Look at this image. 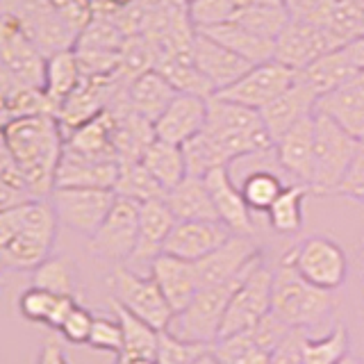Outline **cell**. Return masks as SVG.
Segmentation results:
<instances>
[{
  "instance_id": "obj_1",
  "label": "cell",
  "mask_w": 364,
  "mask_h": 364,
  "mask_svg": "<svg viewBox=\"0 0 364 364\" xmlns=\"http://www.w3.org/2000/svg\"><path fill=\"white\" fill-rule=\"evenodd\" d=\"M5 148L32 198H48L64 151V130L55 114H32L3 128Z\"/></svg>"
},
{
  "instance_id": "obj_2",
  "label": "cell",
  "mask_w": 364,
  "mask_h": 364,
  "mask_svg": "<svg viewBox=\"0 0 364 364\" xmlns=\"http://www.w3.org/2000/svg\"><path fill=\"white\" fill-rule=\"evenodd\" d=\"M203 130L219 146L228 164L273 151V139L259 112L219 96H212L208 102V123Z\"/></svg>"
},
{
  "instance_id": "obj_3",
  "label": "cell",
  "mask_w": 364,
  "mask_h": 364,
  "mask_svg": "<svg viewBox=\"0 0 364 364\" xmlns=\"http://www.w3.org/2000/svg\"><path fill=\"white\" fill-rule=\"evenodd\" d=\"M18 228L5 246H0V264L18 271H34L46 257L57 237V214L50 200L32 198L16 208Z\"/></svg>"
},
{
  "instance_id": "obj_4",
  "label": "cell",
  "mask_w": 364,
  "mask_h": 364,
  "mask_svg": "<svg viewBox=\"0 0 364 364\" xmlns=\"http://www.w3.org/2000/svg\"><path fill=\"white\" fill-rule=\"evenodd\" d=\"M337 299L335 291L318 289L307 280H303L294 271L291 264L280 262V267L273 271V299L271 312L289 328L310 330L335 312Z\"/></svg>"
},
{
  "instance_id": "obj_5",
  "label": "cell",
  "mask_w": 364,
  "mask_h": 364,
  "mask_svg": "<svg viewBox=\"0 0 364 364\" xmlns=\"http://www.w3.org/2000/svg\"><path fill=\"white\" fill-rule=\"evenodd\" d=\"M257 262H255V264H257ZM253 267H250V269H253ZM246 273H244V276L235 278V280H230V282L200 287L185 310H180L178 314H173V318H171V323H168L166 330H168V333H173L176 337H180V339L214 346L216 339H219V335H221V323H223V316H225V310H228V303H230L237 284L246 278Z\"/></svg>"
},
{
  "instance_id": "obj_6",
  "label": "cell",
  "mask_w": 364,
  "mask_h": 364,
  "mask_svg": "<svg viewBox=\"0 0 364 364\" xmlns=\"http://www.w3.org/2000/svg\"><path fill=\"white\" fill-rule=\"evenodd\" d=\"M282 259L291 264L303 280L326 291L344 287L350 271L344 246L326 235H310L301 239Z\"/></svg>"
},
{
  "instance_id": "obj_7",
  "label": "cell",
  "mask_w": 364,
  "mask_h": 364,
  "mask_svg": "<svg viewBox=\"0 0 364 364\" xmlns=\"http://www.w3.org/2000/svg\"><path fill=\"white\" fill-rule=\"evenodd\" d=\"M358 141L330 117L314 112V171L310 185L314 193L337 191L358 151Z\"/></svg>"
},
{
  "instance_id": "obj_8",
  "label": "cell",
  "mask_w": 364,
  "mask_h": 364,
  "mask_svg": "<svg viewBox=\"0 0 364 364\" xmlns=\"http://www.w3.org/2000/svg\"><path fill=\"white\" fill-rule=\"evenodd\" d=\"M109 289H112V301L125 307L134 316L144 318L146 323H151L157 330H166L171 318H173V310L166 303L162 289L157 287L153 276H141L128 267H114L109 276Z\"/></svg>"
},
{
  "instance_id": "obj_9",
  "label": "cell",
  "mask_w": 364,
  "mask_h": 364,
  "mask_svg": "<svg viewBox=\"0 0 364 364\" xmlns=\"http://www.w3.org/2000/svg\"><path fill=\"white\" fill-rule=\"evenodd\" d=\"M136 242H139V203L117 196L105 221L89 237L91 255L119 267L132 259Z\"/></svg>"
},
{
  "instance_id": "obj_10",
  "label": "cell",
  "mask_w": 364,
  "mask_h": 364,
  "mask_svg": "<svg viewBox=\"0 0 364 364\" xmlns=\"http://www.w3.org/2000/svg\"><path fill=\"white\" fill-rule=\"evenodd\" d=\"M271 299H273V271L259 259L246 273V278L237 284L232 299L228 303L219 339L253 328L262 316H267L271 312Z\"/></svg>"
},
{
  "instance_id": "obj_11",
  "label": "cell",
  "mask_w": 364,
  "mask_h": 364,
  "mask_svg": "<svg viewBox=\"0 0 364 364\" xmlns=\"http://www.w3.org/2000/svg\"><path fill=\"white\" fill-rule=\"evenodd\" d=\"M48 200L60 225L89 239L105 221L114 200H117V193L114 189L55 187Z\"/></svg>"
},
{
  "instance_id": "obj_12",
  "label": "cell",
  "mask_w": 364,
  "mask_h": 364,
  "mask_svg": "<svg viewBox=\"0 0 364 364\" xmlns=\"http://www.w3.org/2000/svg\"><path fill=\"white\" fill-rule=\"evenodd\" d=\"M339 46L344 43L339 41V37L326 23L291 16V21L284 26L280 37L276 39L273 60L299 73L305 66H310L314 60H318L321 55L339 48Z\"/></svg>"
},
{
  "instance_id": "obj_13",
  "label": "cell",
  "mask_w": 364,
  "mask_h": 364,
  "mask_svg": "<svg viewBox=\"0 0 364 364\" xmlns=\"http://www.w3.org/2000/svg\"><path fill=\"white\" fill-rule=\"evenodd\" d=\"M0 11L14 16L46 57L75 46V34L66 28L50 0H0Z\"/></svg>"
},
{
  "instance_id": "obj_14",
  "label": "cell",
  "mask_w": 364,
  "mask_h": 364,
  "mask_svg": "<svg viewBox=\"0 0 364 364\" xmlns=\"http://www.w3.org/2000/svg\"><path fill=\"white\" fill-rule=\"evenodd\" d=\"M0 66L21 85L34 89L43 87L46 55L26 28L7 11H0Z\"/></svg>"
},
{
  "instance_id": "obj_15",
  "label": "cell",
  "mask_w": 364,
  "mask_h": 364,
  "mask_svg": "<svg viewBox=\"0 0 364 364\" xmlns=\"http://www.w3.org/2000/svg\"><path fill=\"white\" fill-rule=\"evenodd\" d=\"M294 82H296V71H291L289 66H284L276 60H269L262 64H253L235 85L225 87L214 96L259 112L269 102L276 100L282 91H287Z\"/></svg>"
},
{
  "instance_id": "obj_16",
  "label": "cell",
  "mask_w": 364,
  "mask_h": 364,
  "mask_svg": "<svg viewBox=\"0 0 364 364\" xmlns=\"http://www.w3.org/2000/svg\"><path fill=\"white\" fill-rule=\"evenodd\" d=\"M257 259H262V250L255 239L232 232L219 248L193 264H196L200 287H210V284L230 282L244 276Z\"/></svg>"
},
{
  "instance_id": "obj_17",
  "label": "cell",
  "mask_w": 364,
  "mask_h": 364,
  "mask_svg": "<svg viewBox=\"0 0 364 364\" xmlns=\"http://www.w3.org/2000/svg\"><path fill=\"white\" fill-rule=\"evenodd\" d=\"M191 57L196 62L198 71L203 73V77L210 82L214 94L235 85L253 66L244 57H239L237 53H232L230 48H225V46H221L219 41H214L212 37L198 30L191 41Z\"/></svg>"
},
{
  "instance_id": "obj_18",
  "label": "cell",
  "mask_w": 364,
  "mask_h": 364,
  "mask_svg": "<svg viewBox=\"0 0 364 364\" xmlns=\"http://www.w3.org/2000/svg\"><path fill=\"white\" fill-rule=\"evenodd\" d=\"M121 162L112 157H91L64 146L55 173V187L114 189Z\"/></svg>"
},
{
  "instance_id": "obj_19",
  "label": "cell",
  "mask_w": 364,
  "mask_h": 364,
  "mask_svg": "<svg viewBox=\"0 0 364 364\" xmlns=\"http://www.w3.org/2000/svg\"><path fill=\"white\" fill-rule=\"evenodd\" d=\"M273 155L282 173H287L294 182L310 187L314 171V114L291 125L273 144Z\"/></svg>"
},
{
  "instance_id": "obj_20",
  "label": "cell",
  "mask_w": 364,
  "mask_h": 364,
  "mask_svg": "<svg viewBox=\"0 0 364 364\" xmlns=\"http://www.w3.org/2000/svg\"><path fill=\"white\" fill-rule=\"evenodd\" d=\"M208 102L210 98L198 94H178L164 109L155 125V136L168 144H187L191 136L203 132L208 123Z\"/></svg>"
},
{
  "instance_id": "obj_21",
  "label": "cell",
  "mask_w": 364,
  "mask_h": 364,
  "mask_svg": "<svg viewBox=\"0 0 364 364\" xmlns=\"http://www.w3.org/2000/svg\"><path fill=\"white\" fill-rule=\"evenodd\" d=\"M230 235V228L221 221H176L164 244V253L187 262H200Z\"/></svg>"
},
{
  "instance_id": "obj_22",
  "label": "cell",
  "mask_w": 364,
  "mask_h": 364,
  "mask_svg": "<svg viewBox=\"0 0 364 364\" xmlns=\"http://www.w3.org/2000/svg\"><path fill=\"white\" fill-rule=\"evenodd\" d=\"M205 185L210 189L212 203L219 214V221L230 228L235 235H255V223H253V212L246 205L242 189L235 185L230 176V166L214 168L205 176Z\"/></svg>"
},
{
  "instance_id": "obj_23",
  "label": "cell",
  "mask_w": 364,
  "mask_h": 364,
  "mask_svg": "<svg viewBox=\"0 0 364 364\" xmlns=\"http://www.w3.org/2000/svg\"><path fill=\"white\" fill-rule=\"evenodd\" d=\"M151 276L157 282V287L162 289L164 299L171 305L173 314L185 310L193 296H196V291L200 289L196 264H193V262H187V259L173 257L168 253L157 255L151 262Z\"/></svg>"
},
{
  "instance_id": "obj_24",
  "label": "cell",
  "mask_w": 364,
  "mask_h": 364,
  "mask_svg": "<svg viewBox=\"0 0 364 364\" xmlns=\"http://www.w3.org/2000/svg\"><path fill=\"white\" fill-rule=\"evenodd\" d=\"M316 102H318V98H316L314 91L296 77V82L287 91H282L276 100L269 102L267 107H262L259 117H262V121H264L273 144H276L280 136L291 128V125H296L305 117L314 114Z\"/></svg>"
},
{
  "instance_id": "obj_25",
  "label": "cell",
  "mask_w": 364,
  "mask_h": 364,
  "mask_svg": "<svg viewBox=\"0 0 364 364\" xmlns=\"http://www.w3.org/2000/svg\"><path fill=\"white\" fill-rule=\"evenodd\" d=\"M176 225V216L168 210L164 198L148 200L139 205V242L130 262L134 264H151L164 253V244Z\"/></svg>"
},
{
  "instance_id": "obj_26",
  "label": "cell",
  "mask_w": 364,
  "mask_h": 364,
  "mask_svg": "<svg viewBox=\"0 0 364 364\" xmlns=\"http://www.w3.org/2000/svg\"><path fill=\"white\" fill-rule=\"evenodd\" d=\"M178 94L180 91L157 68H151V71L136 75L128 85V89H125V98H128L130 109L151 123H155L162 117L164 109L171 105V100Z\"/></svg>"
},
{
  "instance_id": "obj_27",
  "label": "cell",
  "mask_w": 364,
  "mask_h": 364,
  "mask_svg": "<svg viewBox=\"0 0 364 364\" xmlns=\"http://www.w3.org/2000/svg\"><path fill=\"white\" fill-rule=\"evenodd\" d=\"M314 112H321L355 139H364V87L353 77L348 85L318 98Z\"/></svg>"
},
{
  "instance_id": "obj_28",
  "label": "cell",
  "mask_w": 364,
  "mask_h": 364,
  "mask_svg": "<svg viewBox=\"0 0 364 364\" xmlns=\"http://www.w3.org/2000/svg\"><path fill=\"white\" fill-rule=\"evenodd\" d=\"M164 200L176 221H219L205 178L187 176L180 185L164 193Z\"/></svg>"
},
{
  "instance_id": "obj_29",
  "label": "cell",
  "mask_w": 364,
  "mask_h": 364,
  "mask_svg": "<svg viewBox=\"0 0 364 364\" xmlns=\"http://www.w3.org/2000/svg\"><path fill=\"white\" fill-rule=\"evenodd\" d=\"M355 75H358L355 66L350 64V60L346 57L341 46L321 55L310 66H305L303 71L296 73V77H299L303 85H307L314 91L316 98H323L326 94H330V91L348 85Z\"/></svg>"
},
{
  "instance_id": "obj_30",
  "label": "cell",
  "mask_w": 364,
  "mask_h": 364,
  "mask_svg": "<svg viewBox=\"0 0 364 364\" xmlns=\"http://www.w3.org/2000/svg\"><path fill=\"white\" fill-rule=\"evenodd\" d=\"M198 32H205L208 37L219 41L221 46H225V48H230L239 57H244V60L250 64L269 62V60H273V53H276V41H269L264 37H259V34L250 32L235 18L219 23V26L198 30Z\"/></svg>"
},
{
  "instance_id": "obj_31",
  "label": "cell",
  "mask_w": 364,
  "mask_h": 364,
  "mask_svg": "<svg viewBox=\"0 0 364 364\" xmlns=\"http://www.w3.org/2000/svg\"><path fill=\"white\" fill-rule=\"evenodd\" d=\"M80 82H82V68H80L77 55L73 48L46 57L41 91L53 105L55 117H57V109L62 107V102L73 94Z\"/></svg>"
},
{
  "instance_id": "obj_32",
  "label": "cell",
  "mask_w": 364,
  "mask_h": 364,
  "mask_svg": "<svg viewBox=\"0 0 364 364\" xmlns=\"http://www.w3.org/2000/svg\"><path fill=\"white\" fill-rule=\"evenodd\" d=\"M114 128H117V117L107 107L98 117L82 123L80 128L66 134L64 146L75 153L91 155V157H112L119 159L114 151Z\"/></svg>"
},
{
  "instance_id": "obj_33",
  "label": "cell",
  "mask_w": 364,
  "mask_h": 364,
  "mask_svg": "<svg viewBox=\"0 0 364 364\" xmlns=\"http://www.w3.org/2000/svg\"><path fill=\"white\" fill-rule=\"evenodd\" d=\"M75 303L77 299H73V296H55L39 287H28L18 299V312L30 323L60 330L62 321Z\"/></svg>"
},
{
  "instance_id": "obj_34",
  "label": "cell",
  "mask_w": 364,
  "mask_h": 364,
  "mask_svg": "<svg viewBox=\"0 0 364 364\" xmlns=\"http://www.w3.org/2000/svg\"><path fill=\"white\" fill-rule=\"evenodd\" d=\"M155 68L180 91V94H198V96H205V98L214 96L210 82L203 77L196 62H193L191 48L189 50H173V53L157 55Z\"/></svg>"
},
{
  "instance_id": "obj_35",
  "label": "cell",
  "mask_w": 364,
  "mask_h": 364,
  "mask_svg": "<svg viewBox=\"0 0 364 364\" xmlns=\"http://www.w3.org/2000/svg\"><path fill=\"white\" fill-rule=\"evenodd\" d=\"M141 164L151 171V176L159 182V187L164 191L173 189L176 185H180V182L187 178L185 153H182V146H178V144L155 139L146 148Z\"/></svg>"
},
{
  "instance_id": "obj_36",
  "label": "cell",
  "mask_w": 364,
  "mask_h": 364,
  "mask_svg": "<svg viewBox=\"0 0 364 364\" xmlns=\"http://www.w3.org/2000/svg\"><path fill=\"white\" fill-rule=\"evenodd\" d=\"M112 310H114V316L119 318L121 330H123V350L121 353L132 355V358L155 362L159 333H162V330H157L151 323H146L144 318L134 316L132 312H128L125 307H121L114 301H112Z\"/></svg>"
},
{
  "instance_id": "obj_37",
  "label": "cell",
  "mask_w": 364,
  "mask_h": 364,
  "mask_svg": "<svg viewBox=\"0 0 364 364\" xmlns=\"http://www.w3.org/2000/svg\"><path fill=\"white\" fill-rule=\"evenodd\" d=\"M307 193H312V189L307 185H301V182H289V185L282 189V193L267 212L269 225L273 232H278V235L301 232L303 221H305L303 203L307 198Z\"/></svg>"
},
{
  "instance_id": "obj_38",
  "label": "cell",
  "mask_w": 364,
  "mask_h": 364,
  "mask_svg": "<svg viewBox=\"0 0 364 364\" xmlns=\"http://www.w3.org/2000/svg\"><path fill=\"white\" fill-rule=\"evenodd\" d=\"M232 18L237 23H242L250 32L259 34V37L276 41L280 37V32L284 30V26L291 21V11L284 0H269V3L237 9V14Z\"/></svg>"
},
{
  "instance_id": "obj_39",
  "label": "cell",
  "mask_w": 364,
  "mask_h": 364,
  "mask_svg": "<svg viewBox=\"0 0 364 364\" xmlns=\"http://www.w3.org/2000/svg\"><path fill=\"white\" fill-rule=\"evenodd\" d=\"M80 273L71 257L50 255L32 271V287L46 289L55 296H73L77 299Z\"/></svg>"
},
{
  "instance_id": "obj_40",
  "label": "cell",
  "mask_w": 364,
  "mask_h": 364,
  "mask_svg": "<svg viewBox=\"0 0 364 364\" xmlns=\"http://www.w3.org/2000/svg\"><path fill=\"white\" fill-rule=\"evenodd\" d=\"M114 193H117L119 198H128L141 205L148 200L164 198L166 191L159 187V182L151 176V171L141 162H130V164H121L117 185H114Z\"/></svg>"
},
{
  "instance_id": "obj_41",
  "label": "cell",
  "mask_w": 364,
  "mask_h": 364,
  "mask_svg": "<svg viewBox=\"0 0 364 364\" xmlns=\"http://www.w3.org/2000/svg\"><path fill=\"white\" fill-rule=\"evenodd\" d=\"M350 358V333L344 323H335L323 337H307L305 364H341Z\"/></svg>"
},
{
  "instance_id": "obj_42",
  "label": "cell",
  "mask_w": 364,
  "mask_h": 364,
  "mask_svg": "<svg viewBox=\"0 0 364 364\" xmlns=\"http://www.w3.org/2000/svg\"><path fill=\"white\" fill-rule=\"evenodd\" d=\"M287 187L284 180L271 168H255L242 180V196L246 200V205L250 208V212H269V208L276 198L282 193V189Z\"/></svg>"
},
{
  "instance_id": "obj_43",
  "label": "cell",
  "mask_w": 364,
  "mask_h": 364,
  "mask_svg": "<svg viewBox=\"0 0 364 364\" xmlns=\"http://www.w3.org/2000/svg\"><path fill=\"white\" fill-rule=\"evenodd\" d=\"M182 153H185V162H187V176L205 178L214 168L230 166L223 153L219 151V146L205 134V130L198 132L196 136H191L187 144H182Z\"/></svg>"
},
{
  "instance_id": "obj_44",
  "label": "cell",
  "mask_w": 364,
  "mask_h": 364,
  "mask_svg": "<svg viewBox=\"0 0 364 364\" xmlns=\"http://www.w3.org/2000/svg\"><path fill=\"white\" fill-rule=\"evenodd\" d=\"M212 350L221 364H271V353L259 348L248 333L216 339Z\"/></svg>"
},
{
  "instance_id": "obj_45",
  "label": "cell",
  "mask_w": 364,
  "mask_h": 364,
  "mask_svg": "<svg viewBox=\"0 0 364 364\" xmlns=\"http://www.w3.org/2000/svg\"><path fill=\"white\" fill-rule=\"evenodd\" d=\"M214 346L210 344H198V341H187L180 339L168 330L159 333V344H157V355L155 364H191L205 353H210Z\"/></svg>"
},
{
  "instance_id": "obj_46",
  "label": "cell",
  "mask_w": 364,
  "mask_h": 364,
  "mask_svg": "<svg viewBox=\"0 0 364 364\" xmlns=\"http://www.w3.org/2000/svg\"><path fill=\"white\" fill-rule=\"evenodd\" d=\"M237 14L235 0H189L187 16L196 30H205L230 21Z\"/></svg>"
},
{
  "instance_id": "obj_47",
  "label": "cell",
  "mask_w": 364,
  "mask_h": 364,
  "mask_svg": "<svg viewBox=\"0 0 364 364\" xmlns=\"http://www.w3.org/2000/svg\"><path fill=\"white\" fill-rule=\"evenodd\" d=\"M87 346L119 355L123 350V330L117 316H96Z\"/></svg>"
},
{
  "instance_id": "obj_48",
  "label": "cell",
  "mask_w": 364,
  "mask_h": 364,
  "mask_svg": "<svg viewBox=\"0 0 364 364\" xmlns=\"http://www.w3.org/2000/svg\"><path fill=\"white\" fill-rule=\"evenodd\" d=\"M94 314H91L85 305H80V303H75L73 307H71V312L66 314V318L62 321V326H60V333L68 344H75V346H80V344H87L89 341V335H91V328H94Z\"/></svg>"
},
{
  "instance_id": "obj_49",
  "label": "cell",
  "mask_w": 364,
  "mask_h": 364,
  "mask_svg": "<svg viewBox=\"0 0 364 364\" xmlns=\"http://www.w3.org/2000/svg\"><path fill=\"white\" fill-rule=\"evenodd\" d=\"M50 5L55 7L57 14H60V18L66 23V28L75 34V39H77V34L89 26L91 18L96 16L91 0H50Z\"/></svg>"
},
{
  "instance_id": "obj_50",
  "label": "cell",
  "mask_w": 364,
  "mask_h": 364,
  "mask_svg": "<svg viewBox=\"0 0 364 364\" xmlns=\"http://www.w3.org/2000/svg\"><path fill=\"white\" fill-rule=\"evenodd\" d=\"M335 193L337 196H344V198H350V200L364 205V139L358 141V151L353 155L346 176L339 182Z\"/></svg>"
},
{
  "instance_id": "obj_51",
  "label": "cell",
  "mask_w": 364,
  "mask_h": 364,
  "mask_svg": "<svg viewBox=\"0 0 364 364\" xmlns=\"http://www.w3.org/2000/svg\"><path fill=\"white\" fill-rule=\"evenodd\" d=\"M305 328H289V333L280 339V344L271 353V364H305Z\"/></svg>"
},
{
  "instance_id": "obj_52",
  "label": "cell",
  "mask_w": 364,
  "mask_h": 364,
  "mask_svg": "<svg viewBox=\"0 0 364 364\" xmlns=\"http://www.w3.org/2000/svg\"><path fill=\"white\" fill-rule=\"evenodd\" d=\"M244 333H248V337L253 339L259 348L273 353V348L280 344V339L289 333V326L280 321L273 312H269L267 316H262L253 328L244 330Z\"/></svg>"
},
{
  "instance_id": "obj_53",
  "label": "cell",
  "mask_w": 364,
  "mask_h": 364,
  "mask_svg": "<svg viewBox=\"0 0 364 364\" xmlns=\"http://www.w3.org/2000/svg\"><path fill=\"white\" fill-rule=\"evenodd\" d=\"M37 364H68L60 341H55V339L46 341L41 353H39V358H37Z\"/></svg>"
},
{
  "instance_id": "obj_54",
  "label": "cell",
  "mask_w": 364,
  "mask_h": 364,
  "mask_svg": "<svg viewBox=\"0 0 364 364\" xmlns=\"http://www.w3.org/2000/svg\"><path fill=\"white\" fill-rule=\"evenodd\" d=\"M341 48H344V53L350 60V64L355 66V71L362 73L364 71V34H362V37H355V39L346 41L344 46H341Z\"/></svg>"
},
{
  "instance_id": "obj_55",
  "label": "cell",
  "mask_w": 364,
  "mask_h": 364,
  "mask_svg": "<svg viewBox=\"0 0 364 364\" xmlns=\"http://www.w3.org/2000/svg\"><path fill=\"white\" fill-rule=\"evenodd\" d=\"M130 3H132V0H91V5H94V11H96V14H102V16H109L117 9L130 5Z\"/></svg>"
},
{
  "instance_id": "obj_56",
  "label": "cell",
  "mask_w": 364,
  "mask_h": 364,
  "mask_svg": "<svg viewBox=\"0 0 364 364\" xmlns=\"http://www.w3.org/2000/svg\"><path fill=\"white\" fill-rule=\"evenodd\" d=\"M358 301H360V310L364 314V246L360 250V259H358Z\"/></svg>"
},
{
  "instance_id": "obj_57",
  "label": "cell",
  "mask_w": 364,
  "mask_h": 364,
  "mask_svg": "<svg viewBox=\"0 0 364 364\" xmlns=\"http://www.w3.org/2000/svg\"><path fill=\"white\" fill-rule=\"evenodd\" d=\"M114 364H155L151 360H141V358H132V355H125V353H119L114 358Z\"/></svg>"
},
{
  "instance_id": "obj_58",
  "label": "cell",
  "mask_w": 364,
  "mask_h": 364,
  "mask_svg": "<svg viewBox=\"0 0 364 364\" xmlns=\"http://www.w3.org/2000/svg\"><path fill=\"white\" fill-rule=\"evenodd\" d=\"M191 364H221V362L214 355V350H210V353H205V355H200L198 360H193Z\"/></svg>"
},
{
  "instance_id": "obj_59",
  "label": "cell",
  "mask_w": 364,
  "mask_h": 364,
  "mask_svg": "<svg viewBox=\"0 0 364 364\" xmlns=\"http://www.w3.org/2000/svg\"><path fill=\"white\" fill-rule=\"evenodd\" d=\"M341 364H364V358H346L344 362H341Z\"/></svg>"
},
{
  "instance_id": "obj_60",
  "label": "cell",
  "mask_w": 364,
  "mask_h": 364,
  "mask_svg": "<svg viewBox=\"0 0 364 364\" xmlns=\"http://www.w3.org/2000/svg\"><path fill=\"white\" fill-rule=\"evenodd\" d=\"M362 246H364V237H362Z\"/></svg>"
}]
</instances>
